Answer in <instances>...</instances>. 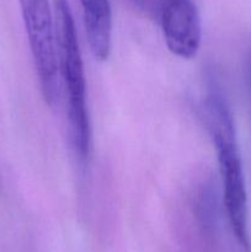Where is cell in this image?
<instances>
[{"label":"cell","instance_id":"3","mask_svg":"<svg viewBox=\"0 0 251 252\" xmlns=\"http://www.w3.org/2000/svg\"><path fill=\"white\" fill-rule=\"evenodd\" d=\"M42 96L53 107L61 96L53 9L48 0H19Z\"/></svg>","mask_w":251,"mask_h":252},{"label":"cell","instance_id":"1","mask_svg":"<svg viewBox=\"0 0 251 252\" xmlns=\"http://www.w3.org/2000/svg\"><path fill=\"white\" fill-rule=\"evenodd\" d=\"M202 117L218 155L223 199L231 230L238 243L250 249L248 231V193L233 113L220 91L212 89L202 103Z\"/></svg>","mask_w":251,"mask_h":252},{"label":"cell","instance_id":"2","mask_svg":"<svg viewBox=\"0 0 251 252\" xmlns=\"http://www.w3.org/2000/svg\"><path fill=\"white\" fill-rule=\"evenodd\" d=\"M58 69L65 88L66 116L71 148L80 161L90 154L91 128L89 118L84 63L73 15L66 0L52 4Z\"/></svg>","mask_w":251,"mask_h":252},{"label":"cell","instance_id":"4","mask_svg":"<svg viewBox=\"0 0 251 252\" xmlns=\"http://www.w3.org/2000/svg\"><path fill=\"white\" fill-rule=\"evenodd\" d=\"M161 29L169 51L182 59H191L198 52L202 25L198 9L192 0H167L154 19Z\"/></svg>","mask_w":251,"mask_h":252},{"label":"cell","instance_id":"5","mask_svg":"<svg viewBox=\"0 0 251 252\" xmlns=\"http://www.w3.org/2000/svg\"><path fill=\"white\" fill-rule=\"evenodd\" d=\"M89 46L94 57L106 61L112 43V11L110 0H79Z\"/></svg>","mask_w":251,"mask_h":252}]
</instances>
